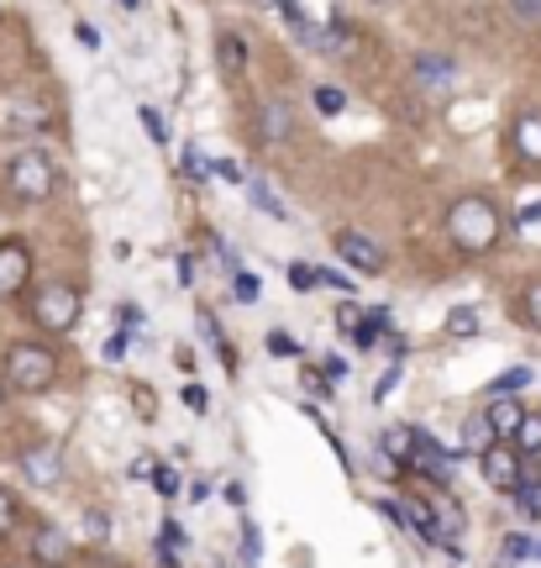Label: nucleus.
Segmentation results:
<instances>
[{
  "label": "nucleus",
  "mask_w": 541,
  "mask_h": 568,
  "mask_svg": "<svg viewBox=\"0 0 541 568\" xmlns=\"http://www.w3.org/2000/svg\"><path fill=\"white\" fill-rule=\"evenodd\" d=\"M21 474H27L32 485L53 489V485L63 479V447H59V443H38V447H27V453H21Z\"/></svg>",
  "instance_id": "obj_7"
},
{
  "label": "nucleus",
  "mask_w": 541,
  "mask_h": 568,
  "mask_svg": "<svg viewBox=\"0 0 541 568\" xmlns=\"http://www.w3.org/2000/svg\"><path fill=\"white\" fill-rule=\"evenodd\" d=\"M531 552H537L531 537H504V558H531Z\"/></svg>",
  "instance_id": "obj_32"
},
{
  "label": "nucleus",
  "mask_w": 541,
  "mask_h": 568,
  "mask_svg": "<svg viewBox=\"0 0 541 568\" xmlns=\"http://www.w3.org/2000/svg\"><path fill=\"white\" fill-rule=\"evenodd\" d=\"M516 153L525 163H541V111H525L516 122Z\"/></svg>",
  "instance_id": "obj_13"
},
{
  "label": "nucleus",
  "mask_w": 541,
  "mask_h": 568,
  "mask_svg": "<svg viewBox=\"0 0 541 568\" xmlns=\"http://www.w3.org/2000/svg\"><path fill=\"white\" fill-rule=\"evenodd\" d=\"M416 74H421V80H458V63L441 59V53H421Z\"/></svg>",
  "instance_id": "obj_18"
},
{
  "label": "nucleus",
  "mask_w": 541,
  "mask_h": 568,
  "mask_svg": "<svg viewBox=\"0 0 541 568\" xmlns=\"http://www.w3.org/2000/svg\"><path fill=\"white\" fill-rule=\"evenodd\" d=\"M510 11H516V21L537 27V21H541V0H510Z\"/></svg>",
  "instance_id": "obj_28"
},
{
  "label": "nucleus",
  "mask_w": 541,
  "mask_h": 568,
  "mask_svg": "<svg viewBox=\"0 0 541 568\" xmlns=\"http://www.w3.org/2000/svg\"><path fill=\"white\" fill-rule=\"evenodd\" d=\"M6 184H11V195L17 201H48L53 190H59V169H53V159L42 153V148H21L17 159L6 163Z\"/></svg>",
  "instance_id": "obj_3"
},
{
  "label": "nucleus",
  "mask_w": 541,
  "mask_h": 568,
  "mask_svg": "<svg viewBox=\"0 0 541 568\" xmlns=\"http://www.w3.org/2000/svg\"><path fill=\"white\" fill-rule=\"evenodd\" d=\"M32 558H38V564H48V568L69 564V531L53 527V521H48V527H38V531H32Z\"/></svg>",
  "instance_id": "obj_11"
},
{
  "label": "nucleus",
  "mask_w": 541,
  "mask_h": 568,
  "mask_svg": "<svg viewBox=\"0 0 541 568\" xmlns=\"http://www.w3.org/2000/svg\"><path fill=\"white\" fill-rule=\"evenodd\" d=\"M516 453L521 458H541V410H525V422H521V432H516Z\"/></svg>",
  "instance_id": "obj_15"
},
{
  "label": "nucleus",
  "mask_w": 541,
  "mask_h": 568,
  "mask_svg": "<svg viewBox=\"0 0 541 568\" xmlns=\"http://www.w3.org/2000/svg\"><path fill=\"white\" fill-rule=\"evenodd\" d=\"M268 353H274V358H295V353H300V343H295L289 332H268Z\"/></svg>",
  "instance_id": "obj_25"
},
{
  "label": "nucleus",
  "mask_w": 541,
  "mask_h": 568,
  "mask_svg": "<svg viewBox=\"0 0 541 568\" xmlns=\"http://www.w3.org/2000/svg\"><path fill=\"white\" fill-rule=\"evenodd\" d=\"M137 122H142V132H147V138L159 142V148L169 142V122H163V116L153 111V105H137Z\"/></svg>",
  "instance_id": "obj_23"
},
{
  "label": "nucleus",
  "mask_w": 541,
  "mask_h": 568,
  "mask_svg": "<svg viewBox=\"0 0 541 568\" xmlns=\"http://www.w3.org/2000/svg\"><path fill=\"white\" fill-rule=\"evenodd\" d=\"M447 337H458V343L479 337V311H473V305H458V311L447 316Z\"/></svg>",
  "instance_id": "obj_16"
},
{
  "label": "nucleus",
  "mask_w": 541,
  "mask_h": 568,
  "mask_svg": "<svg viewBox=\"0 0 541 568\" xmlns=\"http://www.w3.org/2000/svg\"><path fill=\"white\" fill-rule=\"evenodd\" d=\"M521 422H525V406L516 400V395H494V400H489V410H483V426L494 432V443H516Z\"/></svg>",
  "instance_id": "obj_8"
},
{
  "label": "nucleus",
  "mask_w": 541,
  "mask_h": 568,
  "mask_svg": "<svg viewBox=\"0 0 541 568\" xmlns=\"http://www.w3.org/2000/svg\"><path fill=\"white\" fill-rule=\"evenodd\" d=\"M184 410L205 416V410H211V389H205V385H184Z\"/></svg>",
  "instance_id": "obj_24"
},
{
  "label": "nucleus",
  "mask_w": 541,
  "mask_h": 568,
  "mask_svg": "<svg viewBox=\"0 0 541 568\" xmlns=\"http://www.w3.org/2000/svg\"><path fill=\"white\" fill-rule=\"evenodd\" d=\"M184 174H195V180H205V174H211V163L201 159V148H184Z\"/></svg>",
  "instance_id": "obj_31"
},
{
  "label": "nucleus",
  "mask_w": 541,
  "mask_h": 568,
  "mask_svg": "<svg viewBox=\"0 0 541 568\" xmlns=\"http://www.w3.org/2000/svg\"><path fill=\"white\" fill-rule=\"evenodd\" d=\"M201 332H205V337H211V343H216L221 364H226V368H237V353H232V343L221 337V326H216V316H211V311H201Z\"/></svg>",
  "instance_id": "obj_21"
},
{
  "label": "nucleus",
  "mask_w": 541,
  "mask_h": 568,
  "mask_svg": "<svg viewBox=\"0 0 541 568\" xmlns=\"http://www.w3.org/2000/svg\"><path fill=\"white\" fill-rule=\"evenodd\" d=\"M337 253L358 268V274H384V247L368 243L363 232H337Z\"/></svg>",
  "instance_id": "obj_9"
},
{
  "label": "nucleus",
  "mask_w": 541,
  "mask_h": 568,
  "mask_svg": "<svg viewBox=\"0 0 541 568\" xmlns=\"http://www.w3.org/2000/svg\"><path fill=\"white\" fill-rule=\"evenodd\" d=\"M289 126H295V116H289V101H263V142L268 148H279L284 138H289Z\"/></svg>",
  "instance_id": "obj_12"
},
{
  "label": "nucleus",
  "mask_w": 541,
  "mask_h": 568,
  "mask_svg": "<svg viewBox=\"0 0 541 568\" xmlns=\"http://www.w3.org/2000/svg\"><path fill=\"white\" fill-rule=\"evenodd\" d=\"M121 6H126V11H132V6H137V0H121Z\"/></svg>",
  "instance_id": "obj_40"
},
{
  "label": "nucleus",
  "mask_w": 541,
  "mask_h": 568,
  "mask_svg": "<svg viewBox=\"0 0 541 568\" xmlns=\"http://www.w3.org/2000/svg\"><path fill=\"white\" fill-rule=\"evenodd\" d=\"M537 552H541V548H537Z\"/></svg>",
  "instance_id": "obj_41"
},
{
  "label": "nucleus",
  "mask_w": 541,
  "mask_h": 568,
  "mask_svg": "<svg viewBox=\"0 0 541 568\" xmlns=\"http://www.w3.org/2000/svg\"><path fill=\"white\" fill-rule=\"evenodd\" d=\"M84 521H90V537H105V531H111V527H105V516H101V510H90Z\"/></svg>",
  "instance_id": "obj_37"
},
{
  "label": "nucleus",
  "mask_w": 541,
  "mask_h": 568,
  "mask_svg": "<svg viewBox=\"0 0 541 568\" xmlns=\"http://www.w3.org/2000/svg\"><path fill=\"white\" fill-rule=\"evenodd\" d=\"M384 458L389 464H410V426H389L384 432Z\"/></svg>",
  "instance_id": "obj_17"
},
{
  "label": "nucleus",
  "mask_w": 541,
  "mask_h": 568,
  "mask_svg": "<svg viewBox=\"0 0 541 568\" xmlns=\"http://www.w3.org/2000/svg\"><path fill=\"white\" fill-rule=\"evenodd\" d=\"M6 385L17 395H48L53 379H59V353L48 343H11L6 347Z\"/></svg>",
  "instance_id": "obj_2"
},
{
  "label": "nucleus",
  "mask_w": 541,
  "mask_h": 568,
  "mask_svg": "<svg viewBox=\"0 0 541 568\" xmlns=\"http://www.w3.org/2000/svg\"><path fill=\"white\" fill-rule=\"evenodd\" d=\"M500 205L489 201V195H458V201L447 205V237H452V247H462V253H489V247L500 243Z\"/></svg>",
  "instance_id": "obj_1"
},
{
  "label": "nucleus",
  "mask_w": 541,
  "mask_h": 568,
  "mask_svg": "<svg viewBox=\"0 0 541 568\" xmlns=\"http://www.w3.org/2000/svg\"><path fill=\"white\" fill-rule=\"evenodd\" d=\"M147 485L159 489V495H180V474H174V468H153V479H147Z\"/></svg>",
  "instance_id": "obj_26"
},
{
  "label": "nucleus",
  "mask_w": 541,
  "mask_h": 568,
  "mask_svg": "<svg viewBox=\"0 0 541 568\" xmlns=\"http://www.w3.org/2000/svg\"><path fill=\"white\" fill-rule=\"evenodd\" d=\"M525 322H531V326L541 332V280L531 284V290H525Z\"/></svg>",
  "instance_id": "obj_29"
},
{
  "label": "nucleus",
  "mask_w": 541,
  "mask_h": 568,
  "mask_svg": "<svg viewBox=\"0 0 541 568\" xmlns=\"http://www.w3.org/2000/svg\"><path fill=\"white\" fill-rule=\"evenodd\" d=\"M310 101H316L321 116H341V111H347V95H341L337 84H316V90H310Z\"/></svg>",
  "instance_id": "obj_19"
},
{
  "label": "nucleus",
  "mask_w": 541,
  "mask_h": 568,
  "mask_svg": "<svg viewBox=\"0 0 541 568\" xmlns=\"http://www.w3.org/2000/svg\"><path fill=\"white\" fill-rule=\"evenodd\" d=\"M479 468H483V479H489V489H500V495H516V489L525 485L521 453H516L510 443H489V447H483Z\"/></svg>",
  "instance_id": "obj_5"
},
{
  "label": "nucleus",
  "mask_w": 541,
  "mask_h": 568,
  "mask_svg": "<svg viewBox=\"0 0 541 568\" xmlns=\"http://www.w3.org/2000/svg\"><path fill=\"white\" fill-rule=\"evenodd\" d=\"M242 558H247V568L258 564V527L253 521H242Z\"/></svg>",
  "instance_id": "obj_27"
},
{
  "label": "nucleus",
  "mask_w": 541,
  "mask_h": 568,
  "mask_svg": "<svg viewBox=\"0 0 541 568\" xmlns=\"http://www.w3.org/2000/svg\"><path fill=\"white\" fill-rule=\"evenodd\" d=\"M289 280H295V290H310V284H316V268H310V264H295V268H289Z\"/></svg>",
  "instance_id": "obj_34"
},
{
  "label": "nucleus",
  "mask_w": 541,
  "mask_h": 568,
  "mask_svg": "<svg viewBox=\"0 0 541 568\" xmlns=\"http://www.w3.org/2000/svg\"><path fill=\"white\" fill-rule=\"evenodd\" d=\"M216 174H221V180H232V184H242V169H237L232 159H221V163H216Z\"/></svg>",
  "instance_id": "obj_36"
},
{
  "label": "nucleus",
  "mask_w": 541,
  "mask_h": 568,
  "mask_svg": "<svg viewBox=\"0 0 541 568\" xmlns=\"http://www.w3.org/2000/svg\"><path fill=\"white\" fill-rule=\"evenodd\" d=\"M247 201L258 205V211H268L274 222H289V205H284L274 190H268V180H247Z\"/></svg>",
  "instance_id": "obj_14"
},
{
  "label": "nucleus",
  "mask_w": 541,
  "mask_h": 568,
  "mask_svg": "<svg viewBox=\"0 0 541 568\" xmlns=\"http://www.w3.org/2000/svg\"><path fill=\"white\" fill-rule=\"evenodd\" d=\"M32 280V247L21 237H6L0 243V301L6 295H21V284Z\"/></svg>",
  "instance_id": "obj_6"
},
{
  "label": "nucleus",
  "mask_w": 541,
  "mask_h": 568,
  "mask_svg": "<svg viewBox=\"0 0 541 568\" xmlns=\"http://www.w3.org/2000/svg\"><path fill=\"white\" fill-rule=\"evenodd\" d=\"M80 316H84V301L74 284H42L38 295H32V322H38L42 332H53V337L74 332Z\"/></svg>",
  "instance_id": "obj_4"
},
{
  "label": "nucleus",
  "mask_w": 541,
  "mask_h": 568,
  "mask_svg": "<svg viewBox=\"0 0 541 568\" xmlns=\"http://www.w3.org/2000/svg\"><path fill=\"white\" fill-rule=\"evenodd\" d=\"M541 222V201L537 205H525V211H521V226H537Z\"/></svg>",
  "instance_id": "obj_38"
},
{
  "label": "nucleus",
  "mask_w": 541,
  "mask_h": 568,
  "mask_svg": "<svg viewBox=\"0 0 541 568\" xmlns=\"http://www.w3.org/2000/svg\"><path fill=\"white\" fill-rule=\"evenodd\" d=\"M105 358H111V364H121V358H126V337H111V343H105Z\"/></svg>",
  "instance_id": "obj_35"
},
{
  "label": "nucleus",
  "mask_w": 541,
  "mask_h": 568,
  "mask_svg": "<svg viewBox=\"0 0 541 568\" xmlns=\"http://www.w3.org/2000/svg\"><path fill=\"white\" fill-rule=\"evenodd\" d=\"M0 406H6V379H0Z\"/></svg>",
  "instance_id": "obj_39"
},
{
  "label": "nucleus",
  "mask_w": 541,
  "mask_h": 568,
  "mask_svg": "<svg viewBox=\"0 0 541 568\" xmlns=\"http://www.w3.org/2000/svg\"><path fill=\"white\" fill-rule=\"evenodd\" d=\"M232 290H237V301H258V280H253V274H232Z\"/></svg>",
  "instance_id": "obj_30"
},
{
  "label": "nucleus",
  "mask_w": 541,
  "mask_h": 568,
  "mask_svg": "<svg viewBox=\"0 0 541 568\" xmlns=\"http://www.w3.org/2000/svg\"><path fill=\"white\" fill-rule=\"evenodd\" d=\"M216 69L226 74V80H242V74H247V38L232 32V27H221L216 32Z\"/></svg>",
  "instance_id": "obj_10"
},
{
  "label": "nucleus",
  "mask_w": 541,
  "mask_h": 568,
  "mask_svg": "<svg viewBox=\"0 0 541 568\" xmlns=\"http://www.w3.org/2000/svg\"><path fill=\"white\" fill-rule=\"evenodd\" d=\"M17 521V500H11V489H0V531Z\"/></svg>",
  "instance_id": "obj_33"
},
{
  "label": "nucleus",
  "mask_w": 541,
  "mask_h": 568,
  "mask_svg": "<svg viewBox=\"0 0 541 568\" xmlns=\"http://www.w3.org/2000/svg\"><path fill=\"white\" fill-rule=\"evenodd\" d=\"M516 506H521L525 521H541V474H537V479H525V485L516 489Z\"/></svg>",
  "instance_id": "obj_20"
},
{
  "label": "nucleus",
  "mask_w": 541,
  "mask_h": 568,
  "mask_svg": "<svg viewBox=\"0 0 541 568\" xmlns=\"http://www.w3.org/2000/svg\"><path fill=\"white\" fill-rule=\"evenodd\" d=\"M525 385H531V368H504L500 379L489 385V400H494V395H510V389H525Z\"/></svg>",
  "instance_id": "obj_22"
}]
</instances>
